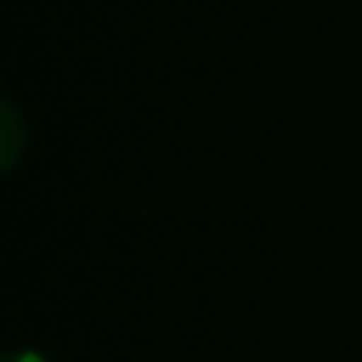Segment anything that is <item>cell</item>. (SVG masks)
Wrapping results in <instances>:
<instances>
[{"instance_id":"2","label":"cell","mask_w":362,"mask_h":362,"mask_svg":"<svg viewBox=\"0 0 362 362\" xmlns=\"http://www.w3.org/2000/svg\"><path fill=\"white\" fill-rule=\"evenodd\" d=\"M0 362H45V359L34 351H3Z\"/></svg>"},{"instance_id":"1","label":"cell","mask_w":362,"mask_h":362,"mask_svg":"<svg viewBox=\"0 0 362 362\" xmlns=\"http://www.w3.org/2000/svg\"><path fill=\"white\" fill-rule=\"evenodd\" d=\"M23 141H25L23 119L17 116V110L8 102L0 99V173L17 161Z\"/></svg>"}]
</instances>
